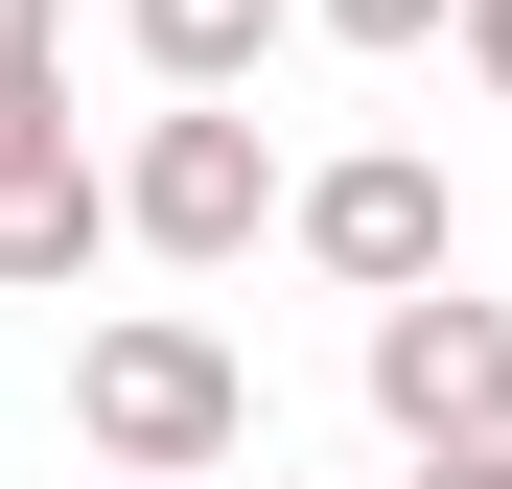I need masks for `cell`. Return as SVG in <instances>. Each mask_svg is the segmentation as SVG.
<instances>
[{"label":"cell","instance_id":"5b68a950","mask_svg":"<svg viewBox=\"0 0 512 489\" xmlns=\"http://www.w3.org/2000/svg\"><path fill=\"white\" fill-rule=\"evenodd\" d=\"M94 257H117V163L94 140H24L0 163V303H70Z\"/></svg>","mask_w":512,"mask_h":489},{"label":"cell","instance_id":"30bf717a","mask_svg":"<svg viewBox=\"0 0 512 489\" xmlns=\"http://www.w3.org/2000/svg\"><path fill=\"white\" fill-rule=\"evenodd\" d=\"M419 489H512V443H419Z\"/></svg>","mask_w":512,"mask_h":489},{"label":"cell","instance_id":"277c9868","mask_svg":"<svg viewBox=\"0 0 512 489\" xmlns=\"http://www.w3.org/2000/svg\"><path fill=\"white\" fill-rule=\"evenodd\" d=\"M303 257L326 280H350V303H396V280H443V163H419V140H373V163H303Z\"/></svg>","mask_w":512,"mask_h":489},{"label":"cell","instance_id":"9c48e42d","mask_svg":"<svg viewBox=\"0 0 512 489\" xmlns=\"http://www.w3.org/2000/svg\"><path fill=\"white\" fill-rule=\"evenodd\" d=\"M443 47H466V70H489V94H512V0H466V24H443Z\"/></svg>","mask_w":512,"mask_h":489},{"label":"cell","instance_id":"ba28073f","mask_svg":"<svg viewBox=\"0 0 512 489\" xmlns=\"http://www.w3.org/2000/svg\"><path fill=\"white\" fill-rule=\"evenodd\" d=\"M303 24H326V47H443L466 0H303Z\"/></svg>","mask_w":512,"mask_h":489},{"label":"cell","instance_id":"3957f363","mask_svg":"<svg viewBox=\"0 0 512 489\" xmlns=\"http://www.w3.org/2000/svg\"><path fill=\"white\" fill-rule=\"evenodd\" d=\"M373 420H396V443H512V303L396 280V303H373Z\"/></svg>","mask_w":512,"mask_h":489},{"label":"cell","instance_id":"8992f818","mask_svg":"<svg viewBox=\"0 0 512 489\" xmlns=\"http://www.w3.org/2000/svg\"><path fill=\"white\" fill-rule=\"evenodd\" d=\"M117 24H140V70H163V94H256V47H280L303 0H117Z\"/></svg>","mask_w":512,"mask_h":489},{"label":"cell","instance_id":"7a4b0ae2","mask_svg":"<svg viewBox=\"0 0 512 489\" xmlns=\"http://www.w3.org/2000/svg\"><path fill=\"white\" fill-rule=\"evenodd\" d=\"M280 210H303V187H280V140H256V94H163L140 163H117V233H140V257H187V280H233Z\"/></svg>","mask_w":512,"mask_h":489},{"label":"cell","instance_id":"52a82bcc","mask_svg":"<svg viewBox=\"0 0 512 489\" xmlns=\"http://www.w3.org/2000/svg\"><path fill=\"white\" fill-rule=\"evenodd\" d=\"M47 47H70V0H0V163L70 140V70H47Z\"/></svg>","mask_w":512,"mask_h":489},{"label":"cell","instance_id":"6da1fadb","mask_svg":"<svg viewBox=\"0 0 512 489\" xmlns=\"http://www.w3.org/2000/svg\"><path fill=\"white\" fill-rule=\"evenodd\" d=\"M70 420H94L117 489H210V466L256 443V373L210 350L187 303H140V326H94V350H70Z\"/></svg>","mask_w":512,"mask_h":489}]
</instances>
